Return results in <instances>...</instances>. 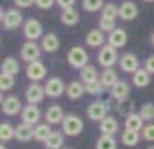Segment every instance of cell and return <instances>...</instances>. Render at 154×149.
<instances>
[{
    "mask_svg": "<svg viewBox=\"0 0 154 149\" xmlns=\"http://www.w3.org/2000/svg\"><path fill=\"white\" fill-rule=\"evenodd\" d=\"M83 128H85V121L76 113L66 114L63 123H61V132L64 135H68V137H78V135L83 132Z\"/></svg>",
    "mask_w": 154,
    "mask_h": 149,
    "instance_id": "1",
    "label": "cell"
},
{
    "mask_svg": "<svg viewBox=\"0 0 154 149\" xmlns=\"http://www.w3.org/2000/svg\"><path fill=\"white\" fill-rule=\"evenodd\" d=\"M66 61H68V64H69L73 70L80 71L82 68H85V66L88 64L90 57H88V54H87V50H85L83 47L75 45V47H71V49L68 50V54H66Z\"/></svg>",
    "mask_w": 154,
    "mask_h": 149,
    "instance_id": "2",
    "label": "cell"
},
{
    "mask_svg": "<svg viewBox=\"0 0 154 149\" xmlns=\"http://www.w3.org/2000/svg\"><path fill=\"white\" fill-rule=\"evenodd\" d=\"M119 61V56H118V49L112 47L109 43H106L100 47V50L97 52V63L99 66L104 68H114V64Z\"/></svg>",
    "mask_w": 154,
    "mask_h": 149,
    "instance_id": "3",
    "label": "cell"
},
{
    "mask_svg": "<svg viewBox=\"0 0 154 149\" xmlns=\"http://www.w3.org/2000/svg\"><path fill=\"white\" fill-rule=\"evenodd\" d=\"M0 19H2V26L9 31H12V29H17L19 26L24 24V17H23L21 11H17V7L14 9H7V11H2V16H0Z\"/></svg>",
    "mask_w": 154,
    "mask_h": 149,
    "instance_id": "4",
    "label": "cell"
},
{
    "mask_svg": "<svg viewBox=\"0 0 154 149\" xmlns=\"http://www.w3.org/2000/svg\"><path fill=\"white\" fill-rule=\"evenodd\" d=\"M23 35L26 40H31V42H36V40H42L43 36V26L42 23L31 17V19H26L24 24H23Z\"/></svg>",
    "mask_w": 154,
    "mask_h": 149,
    "instance_id": "5",
    "label": "cell"
},
{
    "mask_svg": "<svg viewBox=\"0 0 154 149\" xmlns=\"http://www.w3.org/2000/svg\"><path fill=\"white\" fill-rule=\"evenodd\" d=\"M42 45L36 42H31V40H26V42L21 45V52H19V56H21L23 61H26V63H33V61H38L40 56H42Z\"/></svg>",
    "mask_w": 154,
    "mask_h": 149,
    "instance_id": "6",
    "label": "cell"
},
{
    "mask_svg": "<svg viewBox=\"0 0 154 149\" xmlns=\"http://www.w3.org/2000/svg\"><path fill=\"white\" fill-rule=\"evenodd\" d=\"M118 64H119V70L123 71V73H128V75H133V73L140 68L139 57H137V54H133V52H125V54H121Z\"/></svg>",
    "mask_w": 154,
    "mask_h": 149,
    "instance_id": "7",
    "label": "cell"
},
{
    "mask_svg": "<svg viewBox=\"0 0 154 149\" xmlns=\"http://www.w3.org/2000/svg\"><path fill=\"white\" fill-rule=\"evenodd\" d=\"M109 113V106L102 101H94L92 104L87 106V116L92 121H102Z\"/></svg>",
    "mask_w": 154,
    "mask_h": 149,
    "instance_id": "8",
    "label": "cell"
},
{
    "mask_svg": "<svg viewBox=\"0 0 154 149\" xmlns=\"http://www.w3.org/2000/svg\"><path fill=\"white\" fill-rule=\"evenodd\" d=\"M45 94H47V97L50 99H57V97H61L63 94H66V85H64V82L59 76H50L47 82H45Z\"/></svg>",
    "mask_w": 154,
    "mask_h": 149,
    "instance_id": "9",
    "label": "cell"
},
{
    "mask_svg": "<svg viewBox=\"0 0 154 149\" xmlns=\"http://www.w3.org/2000/svg\"><path fill=\"white\" fill-rule=\"evenodd\" d=\"M23 102L17 95H7L2 99V113L7 116H17L23 111Z\"/></svg>",
    "mask_w": 154,
    "mask_h": 149,
    "instance_id": "10",
    "label": "cell"
},
{
    "mask_svg": "<svg viewBox=\"0 0 154 149\" xmlns=\"http://www.w3.org/2000/svg\"><path fill=\"white\" fill-rule=\"evenodd\" d=\"M26 76H28L29 82H40L47 76V66L38 59V61H33V63L26 64Z\"/></svg>",
    "mask_w": 154,
    "mask_h": 149,
    "instance_id": "11",
    "label": "cell"
},
{
    "mask_svg": "<svg viewBox=\"0 0 154 149\" xmlns=\"http://www.w3.org/2000/svg\"><path fill=\"white\" fill-rule=\"evenodd\" d=\"M45 97H47L45 87H42L40 83H36V82H31V85L24 92V99H26L28 104H40Z\"/></svg>",
    "mask_w": 154,
    "mask_h": 149,
    "instance_id": "12",
    "label": "cell"
},
{
    "mask_svg": "<svg viewBox=\"0 0 154 149\" xmlns=\"http://www.w3.org/2000/svg\"><path fill=\"white\" fill-rule=\"evenodd\" d=\"M21 120L28 125H33V127L38 125L42 120V111H40L38 104H26L21 111Z\"/></svg>",
    "mask_w": 154,
    "mask_h": 149,
    "instance_id": "13",
    "label": "cell"
},
{
    "mask_svg": "<svg viewBox=\"0 0 154 149\" xmlns=\"http://www.w3.org/2000/svg\"><path fill=\"white\" fill-rule=\"evenodd\" d=\"M106 42H107V38L104 36V31L100 28L88 29L87 35H85V43H87V47H90V49H99V47L106 45Z\"/></svg>",
    "mask_w": 154,
    "mask_h": 149,
    "instance_id": "14",
    "label": "cell"
},
{
    "mask_svg": "<svg viewBox=\"0 0 154 149\" xmlns=\"http://www.w3.org/2000/svg\"><path fill=\"white\" fill-rule=\"evenodd\" d=\"M85 94H87V88L82 80H73L66 85V97L69 101H80Z\"/></svg>",
    "mask_w": 154,
    "mask_h": 149,
    "instance_id": "15",
    "label": "cell"
},
{
    "mask_svg": "<svg viewBox=\"0 0 154 149\" xmlns=\"http://www.w3.org/2000/svg\"><path fill=\"white\" fill-rule=\"evenodd\" d=\"M64 109L59 104H50L47 109H45V121L49 125H61L64 120Z\"/></svg>",
    "mask_w": 154,
    "mask_h": 149,
    "instance_id": "16",
    "label": "cell"
},
{
    "mask_svg": "<svg viewBox=\"0 0 154 149\" xmlns=\"http://www.w3.org/2000/svg\"><path fill=\"white\" fill-rule=\"evenodd\" d=\"M139 16V7L132 0H125L119 4V19L123 21H133Z\"/></svg>",
    "mask_w": 154,
    "mask_h": 149,
    "instance_id": "17",
    "label": "cell"
},
{
    "mask_svg": "<svg viewBox=\"0 0 154 149\" xmlns=\"http://www.w3.org/2000/svg\"><path fill=\"white\" fill-rule=\"evenodd\" d=\"M126 42H128V33H126L123 28H118V26H116V28L107 35V43L112 45V47H116V49L125 47Z\"/></svg>",
    "mask_w": 154,
    "mask_h": 149,
    "instance_id": "18",
    "label": "cell"
},
{
    "mask_svg": "<svg viewBox=\"0 0 154 149\" xmlns=\"http://www.w3.org/2000/svg\"><path fill=\"white\" fill-rule=\"evenodd\" d=\"M40 45H42L43 52H47V54H54V52H57L59 47H61V40H59V36H57L56 33H47V35L42 36Z\"/></svg>",
    "mask_w": 154,
    "mask_h": 149,
    "instance_id": "19",
    "label": "cell"
},
{
    "mask_svg": "<svg viewBox=\"0 0 154 149\" xmlns=\"http://www.w3.org/2000/svg\"><path fill=\"white\" fill-rule=\"evenodd\" d=\"M16 139L19 142H29L31 139H35V127L21 121L16 127Z\"/></svg>",
    "mask_w": 154,
    "mask_h": 149,
    "instance_id": "20",
    "label": "cell"
},
{
    "mask_svg": "<svg viewBox=\"0 0 154 149\" xmlns=\"http://www.w3.org/2000/svg\"><path fill=\"white\" fill-rule=\"evenodd\" d=\"M109 95H111L114 101H125L130 97V85L123 82V80H119L116 85L109 88Z\"/></svg>",
    "mask_w": 154,
    "mask_h": 149,
    "instance_id": "21",
    "label": "cell"
},
{
    "mask_svg": "<svg viewBox=\"0 0 154 149\" xmlns=\"http://www.w3.org/2000/svg\"><path fill=\"white\" fill-rule=\"evenodd\" d=\"M99 128H100V134L116 135L119 132V121L114 116H106L102 121H99Z\"/></svg>",
    "mask_w": 154,
    "mask_h": 149,
    "instance_id": "22",
    "label": "cell"
},
{
    "mask_svg": "<svg viewBox=\"0 0 154 149\" xmlns=\"http://www.w3.org/2000/svg\"><path fill=\"white\" fill-rule=\"evenodd\" d=\"M151 73L146 70V68H139V70L135 71L132 75V83L137 88H146V87H149V83H151Z\"/></svg>",
    "mask_w": 154,
    "mask_h": 149,
    "instance_id": "23",
    "label": "cell"
},
{
    "mask_svg": "<svg viewBox=\"0 0 154 149\" xmlns=\"http://www.w3.org/2000/svg\"><path fill=\"white\" fill-rule=\"evenodd\" d=\"M80 80L83 82L85 85H88V83H94V82H97L100 80V73L95 66H92V64H87L85 68L80 70Z\"/></svg>",
    "mask_w": 154,
    "mask_h": 149,
    "instance_id": "24",
    "label": "cell"
},
{
    "mask_svg": "<svg viewBox=\"0 0 154 149\" xmlns=\"http://www.w3.org/2000/svg\"><path fill=\"white\" fill-rule=\"evenodd\" d=\"M119 82V76L114 68H104L102 73H100V83L106 87V88H112Z\"/></svg>",
    "mask_w": 154,
    "mask_h": 149,
    "instance_id": "25",
    "label": "cell"
},
{
    "mask_svg": "<svg viewBox=\"0 0 154 149\" xmlns=\"http://www.w3.org/2000/svg\"><path fill=\"white\" fill-rule=\"evenodd\" d=\"M61 23L64 26H76L80 23V12L76 11V7H69L64 9L61 12Z\"/></svg>",
    "mask_w": 154,
    "mask_h": 149,
    "instance_id": "26",
    "label": "cell"
},
{
    "mask_svg": "<svg viewBox=\"0 0 154 149\" xmlns=\"http://www.w3.org/2000/svg\"><path fill=\"white\" fill-rule=\"evenodd\" d=\"M19 70H21V66H19V61H17L16 57L9 56L2 61V73H4V75L16 76V75L19 73Z\"/></svg>",
    "mask_w": 154,
    "mask_h": 149,
    "instance_id": "27",
    "label": "cell"
},
{
    "mask_svg": "<svg viewBox=\"0 0 154 149\" xmlns=\"http://www.w3.org/2000/svg\"><path fill=\"white\" fill-rule=\"evenodd\" d=\"M140 132H133V130H123L121 132V135H119V141H121V144H125L126 147H135L137 144L140 142Z\"/></svg>",
    "mask_w": 154,
    "mask_h": 149,
    "instance_id": "28",
    "label": "cell"
},
{
    "mask_svg": "<svg viewBox=\"0 0 154 149\" xmlns=\"http://www.w3.org/2000/svg\"><path fill=\"white\" fill-rule=\"evenodd\" d=\"M125 128L126 130H133V132H142L144 128V120L139 113H132L125 118Z\"/></svg>",
    "mask_w": 154,
    "mask_h": 149,
    "instance_id": "29",
    "label": "cell"
},
{
    "mask_svg": "<svg viewBox=\"0 0 154 149\" xmlns=\"http://www.w3.org/2000/svg\"><path fill=\"white\" fill-rule=\"evenodd\" d=\"M43 146H45L47 149H63V146H64V134L63 132L54 130V132L50 134L49 139L43 142Z\"/></svg>",
    "mask_w": 154,
    "mask_h": 149,
    "instance_id": "30",
    "label": "cell"
},
{
    "mask_svg": "<svg viewBox=\"0 0 154 149\" xmlns=\"http://www.w3.org/2000/svg\"><path fill=\"white\" fill-rule=\"evenodd\" d=\"M95 149H118V142L114 139V135L100 134L95 141Z\"/></svg>",
    "mask_w": 154,
    "mask_h": 149,
    "instance_id": "31",
    "label": "cell"
},
{
    "mask_svg": "<svg viewBox=\"0 0 154 149\" xmlns=\"http://www.w3.org/2000/svg\"><path fill=\"white\" fill-rule=\"evenodd\" d=\"M52 132H54V130H52V125H49L47 121H45V123H38V125H35V141L45 142L50 137Z\"/></svg>",
    "mask_w": 154,
    "mask_h": 149,
    "instance_id": "32",
    "label": "cell"
},
{
    "mask_svg": "<svg viewBox=\"0 0 154 149\" xmlns=\"http://www.w3.org/2000/svg\"><path fill=\"white\" fill-rule=\"evenodd\" d=\"M12 139H16V127H12L7 121H2L0 123V141L9 142Z\"/></svg>",
    "mask_w": 154,
    "mask_h": 149,
    "instance_id": "33",
    "label": "cell"
},
{
    "mask_svg": "<svg viewBox=\"0 0 154 149\" xmlns=\"http://www.w3.org/2000/svg\"><path fill=\"white\" fill-rule=\"evenodd\" d=\"M82 5H83L85 12L94 14V12L102 11V7H104L106 4H104V0H82Z\"/></svg>",
    "mask_w": 154,
    "mask_h": 149,
    "instance_id": "34",
    "label": "cell"
},
{
    "mask_svg": "<svg viewBox=\"0 0 154 149\" xmlns=\"http://www.w3.org/2000/svg\"><path fill=\"white\" fill-rule=\"evenodd\" d=\"M139 114L142 116V120L147 121V123L154 121V104L152 102H146V104H142V106L139 107Z\"/></svg>",
    "mask_w": 154,
    "mask_h": 149,
    "instance_id": "35",
    "label": "cell"
},
{
    "mask_svg": "<svg viewBox=\"0 0 154 149\" xmlns=\"http://www.w3.org/2000/svg\"><path fill=\"white\" fill-rule=\"evenodd\" d=\"M100 16L116 21V17H119V5H114V4H111V2L106 4L104 7H102V11H100Z\"/></svg>",
    "mask_w": 154,
    "mask_h": 149,
    "instance_id": "36",
    "label": "cell"
},
{
    "mask_svg": "<svg viewBox=\"0 0 154 149\" xmlns=\"http://www.w3.org/2000/svg\"><path fill=\"white\" fill-rule=\"evenodd\" d=\"M116 111H118L119 114H123V116H128V114H132V113H135V104H133L132 101H128V99H125V101H118V106H116Z\"/></svg>",
    "mask_w": 154,
    "mask_h": 149,
    "instance_id": "37",
    "label": "cell"
},
{
    "mask_svg": "<svg viewBox=\"0 0 154 149\" xmlns=\"http://www.w3.org/2000/svg\"><path fill=\"white\" fill-rule=\"evenodd\" d=\"M12 87H14V76H11V75H0V90L2 92H9V90H12Z\"/></svg>",
    "mask_w": 154,
    "mask_h": 149,
    "instance_id": "38",
    "label": "cell"
},
{
    "mask_svg": "<svg viewBox=\"0 0 154 149\" xmlns=\"http://www.w3.org/2000/svg\"><path fill=\"white\" fill-rule=\"evenodd\" d=\"M85 88H87V94H90V95H102V92L106 90V87L100 83V80L94 82V83H88V85H85Z\"/></svg>",
    "mask_w": 154,
    "mask_h": 149,
    "instance_id": "39",
    "label": "cell"
},
{
    "mask_svg": "<svg viewBox=\"0 0 154 149\" xmlns=\"http://www.w3.org/2000/svg\"><path fill=\"white\" fill-rule=\"evenodd\" d=\"M99 28L102 29L104 33H111L112 29L116 28V21L114 19H107V17H99Z\"/></svg>",
    "mask_w": 154,
    "mask_h": 149,
    "instance_id": "40",
    "label": "cell"
},
{
    "mask_svg": "<svg viewBox=\"0 0 154 149\" xmlns=\"http://www.w3.org/2000/svg\"><path fill=\"white\" fill-rule=\"evenodd\" d=\"M140 135H142V139L146 142H154V121L146 123L144 128H142V132H140Z\"/></svg>",
    "mask_w": 154,
    "mask_h": 149,
    "instance_id": "41",
    "label": "cell"
},
{
    "mask_svg": "<svg viewBox=\"0 0 154 149\" xmlns=\"http://www.w3.org/2000/svg\"><path fill=\"white\" fill-rule=\"evenodd\" d=\"M57 4V0H35V5L40 11H50Z\"/></svg>",
    "mask_w": 154,
    "mask_h": 149,
    "instance_id": "42",
    "label": "cell"
},
{
    "mask_svg": "<svg viewBox=\"0 0 154 149\" xmlns=\"http://www.w3.org/2000/svg\"><path fill=\"white\" fill-rule=\"evenodd\" d=\"M144 68H146L151 75H154V54H151V56L144 61Z\"/></svg>",
    "mask_w": 154,
    "mask_h": 149,
    "instance_id": "43",
    "label": "cell"
},
{
    "mask_svg": "<svg viewBox=\"0 0 154 149\" xmlns=\"http://www.w3.org/2000/svg\"><path fill=\"white\" fill-rule=\"evenodd\" d=\"M14 4L19 9H28L31 5H35V0H14Z\"/></svg>",
    "mask_w": 154,
    "mask_h": 149,
    "instance_id": "44",
    "label": "cell"
},
{
    "mask_svg": "<svg viewBox=\"0 0 154 149\" xmlns=\"http://www.w3.org/2000/svg\"><path fill=\"white\" fill-rule=\"evenodd\" d=\"M75 4H76V0H57V5L63 9H69V7H75Z\"/></svg>",
    "mask_w": 154,
    "mask_h": 149,
    "instance_id": "45",
    "label": "cell"
},
{
    "mask_svg": "<svg viewBox=\"0 0 154 149\" xmlns=\"http://www.w3.org/2000/svg\"><path fill=\"white\" fill-rule=\"evenodd\" d=\"M149 42H151V45L154 47V31L151 33V36H149Z\"/></svg>",
    "mask_w": 154,
    "mask_h": 149,
    "instance_id": "46",
    "label": "cell"
},
{
    "mask_svg": "<svg viewBox=\"0 0 154 149\" xmlns=\"http://www.w3.org/2000/svg\"><path fill=\"white\" fill-rule=\"evenodd\" d=\"M0 149H7V146H5V144L2 142V144H0Z\"/></svg>",
    "mask_w": 154,
    "mask_h": 149,
    "instance_id": "47",
    "label": "cell"
},
{
    "mask_svg": "<svg viewBox=\"0 0 154 149\" xmlns=\"http://www.w3.org/2000/svg\"><path fill=\"white\" fill-rule=\"evenodd\" d=\"M146 149H154V144H149V146H147Z\"/></svg>",
    "mask_w": 154,
    "mask_h": 149,
    "instance_id": "48",
    "label": "cell"
},
{
    "mask_svg": "<svg viewBox=\"0 0 154 149\" xmlns=\"http://www.w3.org/2000/svg\"><path fill=\"white\" fill-rule=\"evenodd\" d=\"M142 2H146V4H152L154 0H142Z\"/></svg>",
    "mask_w": 154,
    "mask_h": 149,
    "instance_id": "49",
    "label": "cell"
}]
</instances>
